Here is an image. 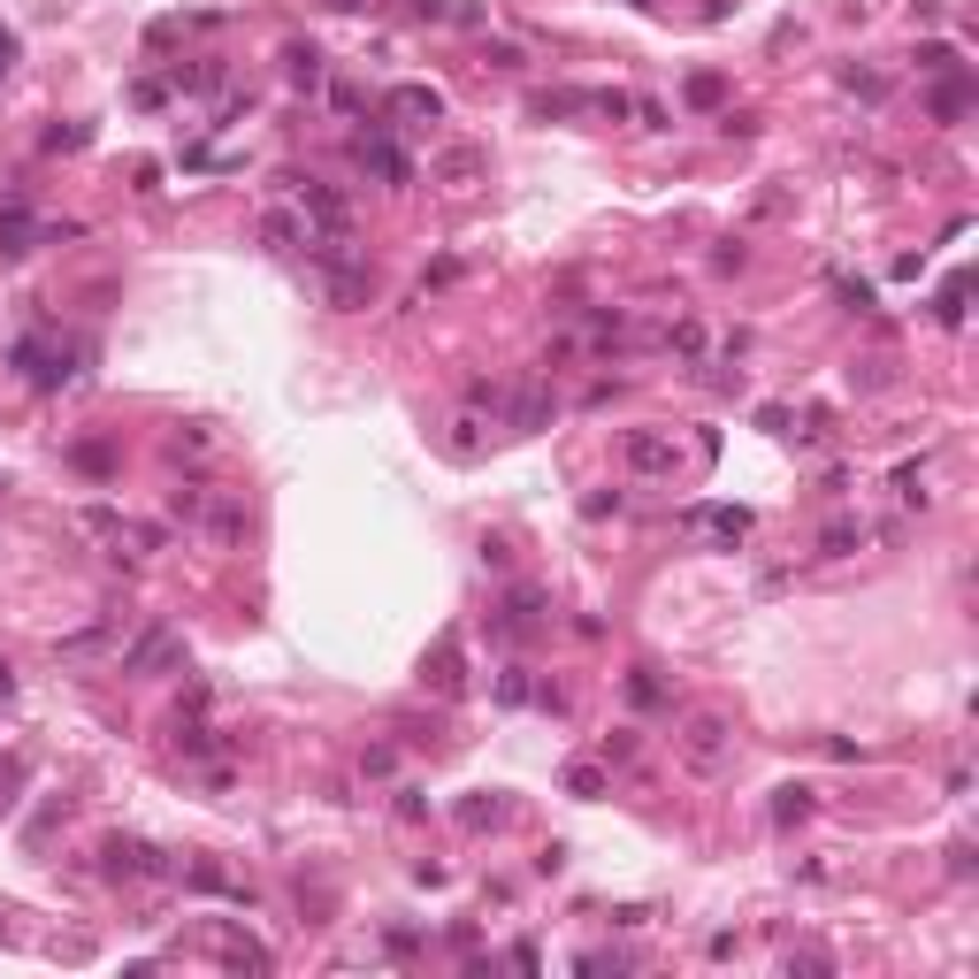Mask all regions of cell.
<instances>
[{
	"label": "cell",
	"instance_id": "6da1fadb",
	"mask_svg": "<svg viewBox=\"0 0 979 979\" xmlns=\"http://www.w3.org/2000/svg\"><path fill=\"white\" fill-rule=\"evenodd\" d=\"M9 360H16V376H24L32 391H62V383H77V368H70V345H47V338H16V345H9Z\"/></svg>",
	"mask_w": 979,
	"mask_h": 979
},
{
	"label": "cell",
	"instance_id": "7a4b0ae2",
	"mask_svg": "<svg viewBox=\"0 0 979 979\" xmlns=\"http://www.w3.org/2000/svg\"><path fill=\"white\" fill-rule=\"evenodd\" d=\"M551 414H559V399H551L543 383H521V391H505V406H498V429H513V437H536V429H551Z\"/></svg>",
	"mask_w": 979,
	"mask_h": 979
},
{
	"label": "cell",
	"instance_id": "3957f363",
	"mask_svg": "<svg viewBox=\"0 0 979 979\" xmlns=\"http://www.w3.org/2000/svg\"><path fill=\"white\" fill-rule=\"evenodd\" d=\"M682 758H689L697 773H727V766H735V735H727L720 720H689V727H682Z\"/></svg>",
	"mask_w": 979,
	"mask_h": 979
},
{
	"label": "cell",
	"instance_id": "277c9868",
	"mask_svg": "<svg viewBox=\"0 0 979 979\" xmlns=\"http://www.w3.org/2000/svg\"><path fill=\"white\" fill-rule=\"evenodd\" d=\"M39 237H47V230L32 222V199H24V192H9V199H0V253H9V260H24Z\"/></svg>",
	"mask_w": 979,
	"mask_h": 979
},
{
	"label": "cell",
	"instance_id": "5b68a950",
	"mask_svg": "<svg viewBox=\"0 0 979 979\" xmlns=\"http://www.w3.org/2000/svg\"><path fill=\"white\" fill-rule=\"evenodd\" d=\"M482 169H490V161H482V146H437V154H429V176H437V184H452V192L482 184Z\"/></svg>",
	"mask_w": 979,
	"mask_h": 979
},
{
	"label": "cell",
	"instance_id": "8992f818",
	"mask_svg": "<svg viewBox=\"0 0 979 979\" xmlns=\"http://www.w3.org/2000/svg\"><path fill=\"white\" fill-rule=\"evenodd\" d=\"M383 115L406 123V131H414V123H437V115H444V93H437V85H399V93L383 100Z\"/></svg>",
	"mask_w": 979,
	"mask_h": 979
},
{
	"label": "cell",
	"instance_id": "52a82bcc",
	"mask_svg": "<svg viewBox=\"0 0 979 979\" xmlns=\"http://www.w3.org/2000/svg\"><path fill=\"white\" fill-rule=\"evenodd\" d=\"M108 872H115V880H154V872H169V857H161L154 842H123V834H115V842H108Z\"/></svg>",
	"mask_w": 979,
	"mask_h": 979
},
{
	"label": "cell",
	"instance_id": "ba28073f",
	"mask_svg": "<svg viewBox=\"0 0 979 979\" xmlns=\"http://www.w3.org/2000/svg\"><path fill=\"white\" fill-rule=\"evenodd\" d=\"M627 467L635 475H674V437L666 429H627Z\"/></svg>",
	"mask_w": 979,
	"mask_h": 979
},
{
	"label": "cell",
	"instance_id": "9c48e42d",
	"mask_svg": "<svg viewBox=\"0 0 979 979\" xmlns=\"http://www.w3.org/2000/svg\"><path fill=\"white\" fill-rule=\"evenodd\" d=\"M291 184L306 192V215H314L321 230H330V237H345V230H353V215H345V199H338L330 184H314V176H291Z\"/></svg>",
	"mask_w": 979,
	"mask_h": 979
},
{
	"label": "cell",
	"instance_id": "30bf717a",
	"mask_svg": "<svg viewBox=\"0 0 979 979\" xmlns=\"http://www.w3.org/2000/svg\"><path fill=\"white\" fill-rule=\"evenodd\" d=\"M353 154H360V169H376L383 184H414V161H406V154H399L391 138H360Z\"/></svg>",
	"mask_w": 979,
	"mask_h": 979
},
{
	"label": "cell",
	"instance_id": "8fae6325",
	"mask_svg": "<svg viewBox=\"0 0 979 979\" xmlns=\"http://www.w3.org/2000/svg\"><path fill=\"white\" fill-rule=\"evenodd\" d=\"M260 245H268V253H298V245H314V230H306L291 207H268V215H260Z\"/></svg>",
	"mask_w": 979,
	"mask_h": 979
},
{
	"label": "cell",
	"instance_id": "7c38bea8",
	"mask_svg": "<svg viewBox=\"0 0 979 979\" xmlns=\"http://www.w3.org/2000/svg\"><path fill=\"white\" fill-rule=\"evenodd\" d=\"M169 659H176V635H169V627H154V635H138V643H131L123 674H161Z\"/></svg>",
	"mask_w": 979,
	"mask_h": 979
},
{
	"label": "cell",
	"instance_id": "4fadbf2b",
	"mask_svg": "<svg viewBox=\"0 0 979 979\" xmlns=\"http://www.w3.org/2000/svg\"><path fill=\"white\" fill-rule=\"evenodd\" d=\"M689 521H697V528H712V536H727V543H743V536H750V513H743V505H720V513H712V505H689Z\"/></svg>",
	"mask_w": 979,
	"mask_h": 979
},
{
	"label": "cell",
	"instance_id": "5bb4252c",
	"mask_svg": "<svg viewBox=\"0 0 979 979\" xmlns=\"http://www.w3.org/2000/svg\"><path fill=\"white\" fill-rule=\"evenodd\" d=\"M222 964H237V971H268L276 956H268L260 941H245V933H222Z\"/></svg>",
	"mask_w": 979,
	"mask_h": 979
},
{
	"label": "cell",
	"instance_id": "9a60e30c",
	"mask_svg": "<svg viewBox=\"0 0 979 979\" xmlns=\"http://www.w3.org/2000/svg\"><path fill=\"white\" fill-rule=\"evenodd\" d=\"M283 70H291V85H306V93L321 85V54H314V47H283Z\"/></svg>",
	"mask_w": 979,
	"mask_h": 979
},
{
	"label": "cell",
	"instance_id": "2e32d148",
	"mask_svg": "<svg viewBox=\"0 0 979 979\" xmlns=\"http://www.w3.org/2000/svg\"><path fill=\"white\" fill-rule=\"evenodd\" d=\"M199 521H207V536H215V543H237V536H245V513H237V505H207Z\"/></svg>",
	"mask_w": 979,
	"mask_h": 979
},
{
	"label": "cell",
	"instance_id": "e0dca14e",
	"mask_svg": "<svg viewBox=\"0 0 979 979\" xmlns=\"http://www.w3.org/2000/svg\"><path fill=\"white\" fill-rule=\"evenodd\" d=\"M857 543H865V521H834V528L819 536V551H827V559H849Z\"/></svg>",
	"mask_w": 979,
	"mask_h": 979
},
{
	"label": "cell",
	"instance_id": "ac0fdd59",
	"mask_svg": "<svg viewBox=\"0 0 979 979\" xmlns=\"http://www.w3.org/2000/svg\"><path fill=\"white\" fill-rule=\"evenodd\" d=\"M452 452H460V460H475V452H482V414H475V406L452 421Z\"/></svg>",
	"mask_w": 979,
	"mask_h": 979
},
{
	"label": "cell",
	"instance_id": "d6986e66",
	"mask_svg": "<svg viewBox=\"0 0 979 979\" xmlns=\"http://www.w3.org/2000/svg\"><path fill=\"white\" fill-rule=\"evenodd\" d=\"M627 697H635L643 712H650V705H666V689H659V674H650V666H635V674H627Z\"/></svg>",
	"mask_w": 979,
	"mask_h": 979
},
{
	"label": "cell",
	"instance_id": "ffe728a7",
	"mask_svg": "<svg viewBox=\"0 0 979 979\" xmlns=\"http://www.w3.org/2000/svg\"><path fill=\"white\" fill-rule=\"evenodd\" d=\"M689 100H697V108H720V100H727V77L697 70V77H689Z\"/></svg>",
	"mask_w": 979,
	"mask_h": 979
},
{
	"label": "cell",
	"instance_id": "44dd1931",
	"mask_svg": "<svg viewBox=\"0 0 979 979\" xmlns=\"http://www.w3.org/2000/svg\"><path fill=\"white\" fill-rule=\"evenodd\" d=\"M804 811H811V788H781V796H773V819H781V827H796Z\"/></svg>",
	"mask_w": 979,
	"mask_h": 979
},
{
	"label": "cell",
	"instance_id": "7402d4cb",
	"mask_svg": "<svg viewBox=\"0 0 979 979\" xmlns=\"http://www.w3.org/2000/svg\"><path fill=\"white\" fill-rule=\"evenodd\" d=\"M666 345H674L682 360H697V353H705V330H697V321H674V330H666Z\"/></svg>",
	"mask_w": 979,
	"mask_h": 979
},
{
	"label": "cell",
	"instance_id": "603a6c76",
	"mask_svg": "<svg viewBox=\"0 0 979 979\" xmlns=\"http://www.w3.org/2000/svg\"><path fill=\"white\" fill-rule=\"evenodd\" d=\"M566 796H604V773L597 766H566Z\"/></svg>",
	"mask_w": 979,
	"mask_h": 979
},
{
	"label": "cell",
	"instance_id": "cb8c5ba5",
	"mask_svg": "<svg viewBox=\"0 0 979 979\" xmlns=\"http://www.w3.org/2000/svg\"><path fill=\"white\" fill-rule=\"evenodd\" d=\"M941 321H949V330H956V321H964V276H949V291H941V306H933Z\"/></svg>",
	"mask_w": 979,
	"mask_h": 979
},
{
	"label": "cell",
	"instance_id": "d4e9b609",
	"mask_svg": "<svg viewBox=\"0 0 979 979\" xmlns=\"http://www.w3.org/2000/svg\"><path fill=\"white\" fill-rule=\"evenodd\" d=\"M918 70H933V77H949V70H964V62H956V47H918Z\"/></svg>",
	"mask_w": 979,
	"mask_h": 979
},
{
	"label": "cell",
	"instance_id": "484cf974",
	"mask_svg": "<svg viewBox=\"0 0 979 979\" xmlns=\"http://www.w3.org/2000/svg\"><path fill=\"white\" fill-rule=\"evenodd\" d=\"M70 460H77V467H85V475H108V467H115V460H108V444H77V452H70Z\"/></svg>",
	"mask_w": 979,
	"mask_h": 979
},
{
	"label": "cell",
	"instance_id": "4316f807",
	"mask_svg": "<svg viewBox=\"0 0 979 979\" xmlns=\"http://www.w3.org/2000/svg\"><path fill=\"white\" fill-rule=\"evenodd\" d=\"M582 513H589V521H612V513H620V490H597V498H582Z\"/></svg>",
	"mask_w": 979,
	"mask_h": 979
},
{
	"label": "cell",
	"instance_id": "83f0119b",
	"mask_svg": "<svg viewBox=\"0 0 979 979\" xmlns=\"http://www.w3.org/2000/svg\"><path fill=\"white\" fill-rule=\"evenodd\" d=\"M176 743H184V758H207V750H215V735H207V727H176Z\"/></svg>",
	"mask_w": 979,
	"mask_h": 979
},
{
	"label": "cell",
	"instance_id": "f1b7e54d",
	"mask_svg": "<svg viewBox=\"0 0 979 979\" xmlns=\"http://www.w3.org/2000/svg\"><path fill=\"white\" fill-rule=\"evenodd\" d=\"M9 689H16V674H9V659H0V697H9Z\"/></svg>",
	"mask_w": 979,
	"mask_h": 979
},
{
	"label": "cell",
	"instance_id": "f546056e",
	"mask_svg": "<svg viewBox=\"0 0 979 979\" xmlns=\"http://www.w3.org/2000/svg\"><path fill=\"white\" fill-rule=\"evenodd\" d=\"M0 77H9V62H0Z\"/></svg>",
	"mask_w": 979,
	"mask_h": 979
}]
</instances>
